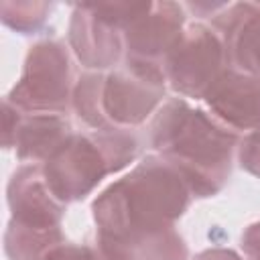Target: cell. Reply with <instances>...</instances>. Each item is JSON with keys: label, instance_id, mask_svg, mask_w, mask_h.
Here are the masks:
<instances>
[{"label": "cell", "instance_id": "5", "mask_svg": "<svg viewBox=\"0 0 260 260\" xmlns=\"http://www.w3.org/2000/svg\"><path fill=\"white\" fill-rule=\"evenodd\" d=\"M75 83L67 47L41 41L28 49L20 79L4 98L24 114H67Z\"/></svg>", "mask_w": 260, "mask_h": 260}, {"label": "cell", "instance_id": "16", "mask_svg": "<svg viewBox=\"0 0 260 260\" xmlns=\"http://www.w3.org/2000/svg\"><path fill=\"white\" fill-rule=\"evenodd\" d=\"M85 6L95 16H100L102 20H106L108 24H112L114 28L124 32L136 18H140L142 14H146L152 8V2L150 0H140V2L110 0V2H85Z\"/></svg>", "mask_w": 260, "mask_h": 260}, {"label": "cell", "instance_id": "18", "mask_svg": "<svg viewBox=\"0 0 260 260\" xmlns=\"http://www.w3.org/2000/svg\"><path fill=\"white\" fill-rule=\"evenodd\" d=\"M43 260H100V256L91 246L61 242L55 248H51Z\"/></svg>", "mask_w": 260, "mask_h": 260}, {"label": "cell", "instance_id": "9", "mask_svg": "<svg viewBox=\"0 0 260 260\" xmlns=\"http://www.w3.org/2000/svg\"><path fill=\"white\" fill-rule=\"evenodd\" d=\"M211 116L232 132L260 130V77L228 67L203 95Z\"/></svg>", "mask_w": 260, "mask_h": 260}, {"label": "cell", "instance_id": "6", "mask_svg": "<svg viewBox=\"0 0 260 260\" xmlns=\"http://www.w3.org/2000/svg\"><path fill=\"white\" fill-rule=\"evenodd\" d=\"M228 67L221 37L203 22L185 26L162 63L165 79L171 89L195 100H203L207 89Z\"/></svg>", "mask_w": 260, "mask_h": 260}, {"label": "cell", "instance_id": "4", "mask_svg": "<svg viewBox=\"0 0 260 260\" xmlns=\"http://www.w3.org/2000/svg\"><path fill=\"white\" fill-rule=\"evenodd\" d=\"M138 150L130 130L73 132L41 169L51 193L67 205L85 199L104 177L128 167Z\"/></svg>", "mask_w": 260, "mask_h": 260}, {"label": "cell", "instance_id": "15", "mask_svg": "<svg viewBox=\"0 0 260 260\" xmlns=\"http://www.w3.org/2000/svg\"><path fill=\"white\" fill-rule=\"evenodd\" d=\"M51 8V2H0V18L20 35H35L45 26Z\"/></svg>", "mask_w": 260, "mask_h": 260}, {"label": "cell", "instance_id": "7", "mask_svg": "<svg viewBox=\"0 0 260 260\" xmlns=\"http://www.w3.org/2000/svg\"><path fill=\"white\" fill-rule=\"evenodd\" d=\"M185 30V12L177 2H152V8L136 18L124 32V65L162 71L167 53Z\"/></svg>", "mask_w": 260, "mask_h": 260}, {"label": "cell", "instance_id": "2", "mask_svg": "<svg viewBox=\"0 0 260 260\" xmlns=\"http://www.w3.org/2000/svg\"><path fill=\"white\" fill-rule=\"evenodd\" d=\"M240 136L211 114L189 106L183 98L169 100L150 122V146L189 183L193 197L217 195L232 175L234 148Z\"/></svg>", "mask_w": 260, "mask_h": 260}, {"label": "cell", "instance_id": "17", "mask_svg": "<svg viewBox=\"0 0 260 260\" xmlns=\"http://www.w3.org/2000/svg\"><path fill=\"white\" fill-rule=\"evenodd\" d=\"M238 160L244 171L260 179V130H254L240 140Z\"/></svg>", "mask_w": 260, "mask_h": 260}, {"label": "cell", "instance_id": "3", "mask_svg": "<svg viewBox=\"0 0 260 260\" xmlns=\"http://www.w3.org/2000/svg\"><path fill=\"white\" fill-rule=\"evenodd\" d=\"M165 73L124 65L110 73L79 75L71 106L91 130H130L142 124L165 98Z\"/></svg>", "mask_w": 260, "mask_h": 260}, {"label": "cell", "instance_id": "10", "mask_svg": "<svg viewBox=\"0 0 260 260\" xmlns=\"http://www.w3.org/2000/svg\"><path fill=\"white\" fill-rule=\"evenodd\" d=\"M6 199L14 223L37 230L61 228L65 203L51 193L39 165H22L12 173L6 187Z\"/></svg>", "mask_w": 260, "mask_h": 260}, {"label": "cell", "instance_id": "1", "mask_svg": "<svg viewBox=\"0 0 260 260\" xmlns=\"http://www.w3.org/2000/svg\"><path fill=\"white\" fill-rule=\"evenodd\" d=\"M191 197L179 169L158 154H148L93 199L95 234L146 236L173 230Z\"/></svg>", "mask_w": 260, "mask_h": 260}, {"label": "cell", "instance_id": "12", "mask_svg": "<svg viewBox=\"0 0 260 260\" xmlns=\"http://www.w3.org/2000/svg\"><path fill=\"white\" fill-rule=\"evenodd\" d=\"M67 37L77 61L87 69H110L118 65L124 55L122 32L100 16H95L85 6V2L73 4Z\"/></svg>", "mask_w": 260, "mask_h": 260}, {"label": "cell", "instance_id": "20", "mask_svg": "<svg viewBox=\"0 0 260 260\" xmlns=\"http://www.w3.org/2000/svg\"><path fill=\"white\" fill-rule=\"evenodd\" d=\"M193 260H242L238 252L230 250V248H209L199 252Z\"/></svg>", "mask_w": 260, "mask_h": 260}, {"label": "cell", "instance_id": "19", "mask_svg": "<svg viewBox=\"0 0 260 260\" xmlns=\"http://www.w3.org/2000/svg\"><path fill=\"white\" fill-rule=\"evenodd\" d=\"M240 246L248 260H260V221H254L244 230Z\"/></svg>", "mask_w": 260, "mask_h": 260}, {"label": "cell", "instance_id": "13", "mask_svg": "<svg viewBox=\"0 0 260 260\" xmlns=\"http://www.w3.org/2000/svg\"><path fill=\"white\" fill-rule=\"evenodd\" d=\"M100 260H187L189 250L183 236L173 228L146 236H98Z\"/></svg>", "mask_w": 260, "mask_h": 260}, {"label": "cell", "instance_id": "14", "mask_svg": "<svg viewBox=\"0 0 260 260\" xmlns=\"http://www.w3.org/2000/svg\"><path fill=\"white\" fill-rule=\"evenodd\" d=\"M61 242H65L61 228L37 230L18 225L10 219L4 232V252L8 260H43L45 254Z\"/></svg>", "mask_w": 260, "mask_h": 260}, {"label": "cell", "instance_id": "11", "mask_svg": "<svg viewBox=\"0 0 260 260\" xmlns=\"http://www.w3.org/2000/svg\"><path fill=\"white\" fill-rule=\"evenodd\" d=\"M215 32L221 37L228 63L248 75L260 77V2H238L213 16Z\"/></svg>", "mask_w": 260, "mask_h": 260}, {"label": "cell", "instance_id": "8", "mask_svg": "<svg viewBox=\"0 0 260 260\" xmlns=\"http://www.w3.org/2000/svg\"><path fill=\"white\" fill-rule=\"evenodd\" d=\"M71 134L65 114H24L2 100V146L14 148L20 162H45Z\"/></svg>", "mask_w": 260, "mask_h": 260}]
</instances>
